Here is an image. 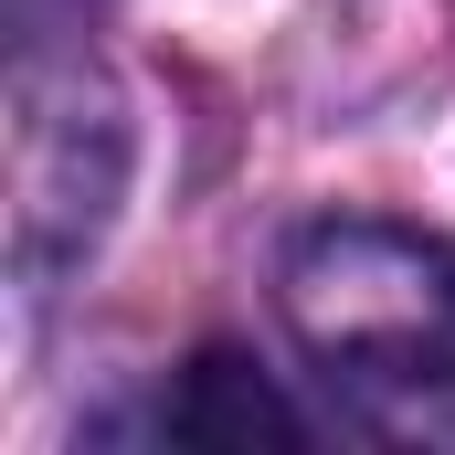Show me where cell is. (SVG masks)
I'll list each match as a JSON object with an SVG mask.
<instances>
[{"label": "cell", "mask_w": 455, "mask_h": 455, "mask_svg": "<svg viewBox=\"0 0 455 455\" xmlns=\"http://www.w3.org/2000/svg\"><path fill=\"white\" fill-rule=\"evenodd\" d=\"M170 445H307V413L243 360V349H202L170 392Z\"/></svg>", "instance_id": "7a4b0ae2"}, {"label": "cell", "mask_w": 455, "mask_h": 455, "mask_svg": "<svg viewBox=\"0 0 455 455\" xmlns=\"http://www.w3.org/2000/svg\"><path fill=\"white\" fill-rule=\"evenodd\" d=\"M286 318L349 381H455V243L392 223H318L286 254Z\"/></svg>", "instance_id": "6da1fadb"}]
</instances>
